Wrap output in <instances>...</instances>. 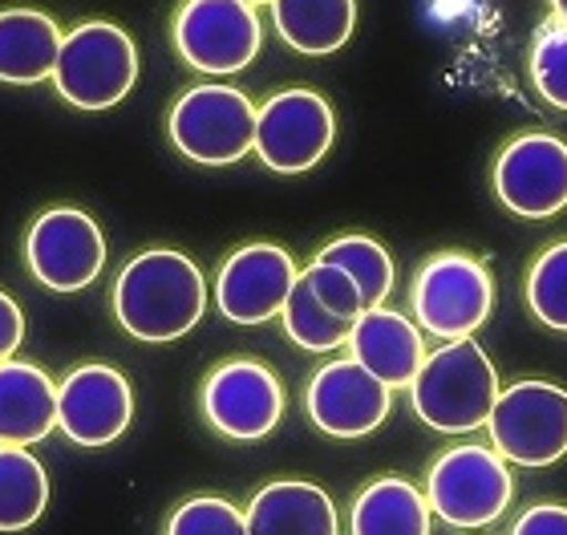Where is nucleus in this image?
Instances as JSON below:
<instances>
[{
	"mask_svg": "<svg viewBox=\"0 0 567 535\" xmlns=\"http://www.w3.org/2000/svg\"><path fill=\"white\" fill-rule=\"evenodd\" d=\"M260 41V17L244 0H187L175 17L178 58L199 73L248 70Z\"/></svg>",
	"mask_w": 567,
	"mask_h": 535,
	"instance_id": "10",
	"label": "nucleus"
},
{
	"mask_svg": "<svg viewBox=\"0 0 567 535\" xmlns=\"http://www.w3.org/2000/svg\"><path fill=\"white\" fill-rule=\"evenodd\" d=\"M425 503L450 527H486L515 500V479L495 446H454L425 475Z\"/></svg>",
	"mask_w": 567,
	"mask_h": 535,
	"instance_id": "5",
	"label": "nucleus"
},
{
	"mask_svg": "<svg viewBox=\"0 0 567 535\" xmlns=\"http://www.w3.org/2000/svg\"><path fill=\"white\" fill-rule=\"evenodd\" d=\"M320 264H337L353 276V285L361 288L365 309L385 305L393 292V256L381 248L373 236H337L332 244H324L317 256Z\"/></svg>",
	"mask_w": 567,
	"mask_h": 535,
	"instance_id": "23",
	"label": "nucleus"
},
{
	"mask_svg": "<svg viewBox=\"0 0 567 535\" xmlns=\"http://www.w3.org/2000/svg\"><path fill=\"white\" fill-rule=\"evenodd\" d=\"M410 305H414L417 329L442 341H462L478 333L495 309V280L474 256L442 251L417 268Z\"/></svg>",
	"mask_w": 567,
	"mask_h": 535,
	"instance_id": "6",
	"label": "nucleus"
},
{
	"mask_svg": "<svg viewBox=\"0 0 567 535\" xmlns=\"http://www.w3.org/2000/svg\"><path fill=\"white\" fill-rule=\"evenodd\" d=\"M344 346L353 349L357 366H365L390 390H405L425 361V341L417 333V325L402 312L385 309V305L361 312Z\"/></svg>",
	"mask_w": 567,
	"mask_h": 535,
	"instance_id": "16",
	"label": "nucleus"
},
{
	"mask_svg": "<svg viewBox=\"0 0 567 535\" xmlns=\"http://www.w3.org/2000/svg\"><path fill=\"white\" fill-rule=\"evenodd\" d=\"M61 49L58 21L41 9H0V82L37 85L53 78Z\"/></svg>",
	"mask_w": 567,
	"mask_h": 535,
	"instance_id": "19",
	"label": "nucleus"
},
{
	"mask_svg": "<svg viewBox=\"0 0 567 535\" xmlns=\"http://www.w3.org/2000/svg\"><path fill=\"white\" fill-rule=\"evenodd\" d=\"M430 503L410 479L385 475L353 500V535H430Z\"/></svg>",
	"mask_w": 567,
	"mask_h": 535,
	"instance_id": "21",
	"label": "nucleus"
},
{
	"mask_svg": "<svg viewBox=\"0 0 567 535\" xmlns=\"http://www.w3.org/2000/svg\"><path fill=\"white\" fill-rule=\"evenodd\" d=\"M21 341H24V312L17 309V300L0 292V361H9Z\"/></svg>",
	"mask_w": 567,
	"mask_h": 535,
	"instance_id": "30",
	"label": "nucleus"
},
{
	"mask_svg": "<svg viewBox=\"0 0 567 535\" xmlns=\"http://www.w3.org/2000/svg\"><path fill=\"white\" fill-rule=\"evenodd\" d=\"M495 398L498 373L474 337L434 349L410 381L414 414L437 434H466L486 426Z\"/></svg>",
	"mask_w": 567,
	"mask_h": 535,
	"instance_id": "2",
	"label": "nucleus"
},
{
	"mask_svg": "<svg viewBox=\"0 0 567 535\" xmlns=\"http://www.w3.org/2000/svg\"><path fill=\"white\" fill-rule=\"evenodd\" d=\"M300 280L308 285V292L324 305L329 312H337L341 321H357L361 312H365V300H361V288L353 285V276L344 272V268H337V264H320L312 260L300 272Z\"/></svg>",
	"mask_w": 567,
	"mask_h": 535,
	"instance_id": "28",
	"label": "nucleus"
},
{
	"mask_svg": "<svg viewBox=\"0 0 567 535\" xmlns=\"http://www.w3.org/2000/svg\"><path fill=\"white\" fill-rule=\"evenodd\" d=\"M527 309L539 325L567 333V239L551 244V248L532 264L527 272Z\"/></svg>",
	"mask_w": 567,
	"mask_h": 535,
	"instance_id": "25",
	"label": "nucleus"
},
{
	"mask_svg": "<svg viewBox=\"0 0 567 535\" xmlns=\"http://www.w3.org/2000/svg\"><path fill=\"white\" fill-rule=\"evenodd\" d=\"M166 535H248V519L224 495H195L166 519Z\"/></svg>",
	"mask_w": 567,
	"mask_h": 535,
	"instance_id": "27",
	"label": "nucleus"
},
{
	"mask_svg": "<svg viewBox=\"0 0 567 535\" xmlns=\"http://www.w3.org/2000/svg\"><path fill=\"white\" fill-rule=\"evenodd\" d=\"M203 312L207 280L183 251H142L114 280V317L138 341H175L203 321Z\"/></svg>",
	"mask_w": 567,
	"mask_h": 535,
	"instance_id": "1",
	"label": "nucleus"
},
{
	"mask_svg": "<svg viewBox=\"0 0 567 535\" xmlns=\"http://www.w3.org/2000/svg\"><path fill=\"white\" fill-rule=\"evenodd\" d=\"M248 535H337V503L317 483L280 479L251 500L244 512Z\"/></svg>",
	"mask_w": 567,
	"mask_h": 535,
	"instance_id": "18",
	"label": "nucleus"
},
{
	"mask_svg": "<svg viewBox=\"0 0 567 535\" xmlns=\"http://www.w3.org/2000/svg\"><path fill=\"white\" fill-rule=\"evenodd\" d=\"M511 535H567V507L564 503H535L515 519Z\"/></svg>",
	"mask_w": 567,
	"mask_h": 535,
	"instance_id": "29",
	"label": "nucleus"
},
{
	"mask_svg": "<svg viewBox=\"0 0 567 535\" xmlns=\"http://www.w3.org/2000/svg\"><path fill=\"white\" fill-rule=\"evenodd\" d=\"M49 475L24 446H0V532H24L45 515Z\"/></svg>",
	"mask_w": 567,
	"mask_h": 535,
	"instance_id": "22",
	"label": "nucleus"
},
{
	"mask_svg": "<svg viewBox=\"0 0 567 535\" xmlns=\"http://www.w3.org/2000/svg\"><path fill=\"white\" fill-rule=\"evenodd\" d=\"M280 317H284V333L292 337L300 349H308V353H332V349H341L349 341V333H353V321H341L337 312L324 309L308 292V285L300 276H296L292 292L284 300Z\"/></svg>",
	"mask_w": 567,
	"mask_h": 535,
	"instance_id": "24",
	"label": "nucleus"
},
{
	"mask_svg": "<svg viewBox=\"0 0 567 535\" xmlns=\"http://www.w3.org/2000/svg\"><path fill=\"white\" fill-rule=\"evenodd\" d=\"M244 4H251V9H256V4H272V0H244Z\"/></svg>",
	"mask_w": 567,
	"mask_h": 535,
	"instance_id": "32",
	"label": "nucleus"
},
{
	"mask_svg": "<svg viewBox=\"0 0 567 535\" xmlns=\"http://www.w3.org/2000/svg\"><path fill=\"white\" fill-rule=\"evenodd\" d=\"M393 390L378 381L353 357L329 361L312 373L305 390V410L312 426L332 434V439H365L390 418Z\"/></svg>",
	"mask_w": 567,
	"mask_h": 535,
	"instance_id": "14",
	"label": "nucleus"
},
{
	"mask_svg": "<svg viewBox=\"0 0 567 535\" xmlns=\"http://www.w3.org/2000/svg\"><path fill=\"white\" fill-rule=\"evenodd\" d=\"M138 82V49L110 21H85L61 37L53 85L78 110H110Z\"/></svg>",
	"mask_w": 567,
	"mask_h": 535,
	"instance_id": "3",
	"label": "nucleus"
},
{
	"mask_svg": "<svg viewBox=\"0 0 567 535\" xmlns=\"http://www.w3.org/2000/svg\"><path fill=\"white\" fill-rule=\"evenodd\" d=\"M58 430V385L33 361H0V446H33Z\"/></svg>",
	"mask_w": 567,
	"mask_h": 535,
	"instance_id": "17",
	"label": "nucleus"
},
{
	"mask_svg": "<svg viewBox=\"0 0 567 535\" xmlns=\"http://www.w3.org/2000/svg\"><path fill=\"white\" fill-rule=\"evenodd\" d=\"M495 195L523 219H547L567 207V143L556 134H519L495 158Z\"/></svg>",
	"mask_w": 567,
	"mask_h": 535,
	"instance_id": "12",
	"label": "nucleus"
},
{
	"mask_svg": "<svg viewBox=\"0 0 567 535\" xmlns=\"http://www.w3.org/2000/svg\"><path fill=\"white\" fill-rule=\"evenodd\" d=\"M532 85L547 106L567 110V21L539 29L532 45Z\"/></svg>",
	"mask_w": 567,
	"mask_h": 535,
	"instance_id": "26",
	"label": "nucleus"
},
{
	"mask_svg": "<svg viewBox=\"0 0 567 535\" xmlns=\"http://www.w3.org/2000/svg\"><path fill=\"white\" fill-rule=\"evenodd\" d=\"M296 260L276 244H248L231 251L215 280V305L231 325H264L280 317L284 300L292 292Z\"/></svg>",
	"mask_w": 567,
	"mask_h": 535,
	"instance_id": "15",
	"label": "nucleus"
},
{
	"mask_svg": "<svg viewBox=\"0 0 567 535\" xmlns=\"http://www.w3.org/2000/svg\"><path fill=\"white\" fill-rule=\"evenodd\" d=\"M337 119L317 90H280L256 110L251 151L276 175H305L332 151Z\"/></svg>",
	"mask_w": 567,
	"mask_h": 535,
	"instance_id": "8",
	"label": "nucleus"
},
{
	"mask_svg": "<svg viewBox=\"0 0 567 535\" xmlns=\"http://www.w3.org/2000/svg\"><path fill=\"white\" fill-rule=\"evenodd\" d=\"M272 21L288 49L324 58L353 37L357 0H272Z\"/></svg>",
	"mask_w": 567,
	"mask_h": 535,
	"instance_id": "20",
	"label": "nucleus"
},
{
	"mask_svg": "<svg viewBox=\"0 0 567 535\" xmlns=\"http://www.w3.org/2000/svg\"><path fill=\"white\" fill-rule=\"evenodd\" d=\"M486 430L507 463H559L567 454V390L551 381H515L511 390H498Z\"/></svg>",
	"mask_w": 567,
	"mask_h": 535,
	"instance_id": "7",
	"label": "nucleus"
},
{
	"mask_svg": "<svg viewBox=\"0 0 567 535\" xmlns=\"http://www.w3.org/2000/svg\"><path fill=\"white\" fill-rule=\"evenodd\" d=\"M203 418L224 439H268L284 418V385L272 369L251 357H236L212 369L203 381Z\"/></svg>",
	"mask_w": 567,
	"mask_h": 535,
	"instance_id": "11",
	"label": "nucleus"
},
{
	"mask_svg": "<svg viewBox=\"0 0 567 535\" xmlns=\"http://www.w3.org/2000/svg\"><path fill=\"white\" fill-rule=\"evenodd\" d=\"M166 134L178 155L199 167H231L251 155L256 143V106L236 85L207 82L195 85L171 106Z\"/></svg>",
	"mask_w": 567,
	"mask_h": 535,
	"instance_id": "4",
	"label": "nucleus"
},
{
	"mask_svg": "<svg viewBox=\"0 0 567 535\" xmlns=\"http://www.w3.org/2000/svg\"><path fill=\"white\" fill-rule=\"evenodd\" d=\"M24 260L49 292H82L106 268V236L94 215L78 207H49L29 227Z\"/></svg>",
	"mask_w": 567,
	"mask_h": 535,
	"instance_id": "9",
	"label": "nucleus"
},
{
	"mask_svg": "<svg viewBox=\"0 0 567 535\" xmlns=\"http://www.w3.org/2000/svg\"><path fill=\"white\" fill-rule=\"evenodd\" d=\"M551 9H556V21H567V0H551Z\"/></svg>",
	"mask_w": 567,
	"mask_h": 535,
	"instance_id": "31",
	"label": "nucleus"
},
{
	"mask_svg": "<svg viewBox=\"0 0 567 535\" xmlns=\"http://www.w3.org/2000/svg\"><path fill=\"white\" fill-rule=\"evenodd\" d=\"M134 418V393L126 373L102 361L73 366L58 385V426L78 446H110Z\"/></svg>",
	"mask_w": 567,
	"mask_h": 535,
	"instance_id": "13",
	"label": "nucleus"
}]
</instances>
